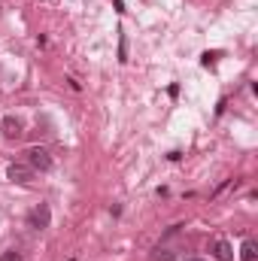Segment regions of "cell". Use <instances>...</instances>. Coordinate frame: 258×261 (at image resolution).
<instances>
[{
  "label": "cell",
  "mask_w": 258,
  "mask_h": 261,
  "mask_svg": "<svg viewBox=\"0 0 258 261\" xmlns=\"http://www.w3.org/2000/svg\"><path fill=\"white\" fill-rule=\"evenodd\" d=\"M24 155H28V164H31L34 170H49V167H52V155H49V149H43V146H31Z\"/></svg>",
  "instance_id": "1"
},
{
  "label": "cell",
  "mask_w": 258,
  "mask_h": 261,
  "mask_svg": "<svg viewBox=\"0 0 258 261\" xmlns=\"http://www.w3.org/2000/svg\"><path fill=\"white\" fill-rule=\"evenodd\" d=\"M34 173H37V170H34L28 161H12V164H9V170H6V176H9L12 182H31V179H34Z\"/></svg>",
  "instance_id": "2"
},
{
  "label": "cell",
  "mask_w": 258,
  "mask_h": 261,
  "mask_svg": "<svg viewBox=\"0 0 258 261\" xmlns=\"http://www.w3.org/2000/svg\"><path fill=\"white\" fill-rule=\"evenodd\" d=\"M28 222H31V228H37V231L49 228V222H52V213H49V206H46V203L34 206V210H31V216H28Z\"/></svg>",
  "instance_id": "3"
},
{
  "label": "cell",
  "mask_w": 258,
  "mask_h": 261,
  "mask_svg": "<svg viewBox=\"0 0 258 261\" xmlns=\"http://www.w3.org/2000/svg\"><path fill=\"white\" fill-rule=\"evenodd\" d=\"M0 130H3V137H6V140H18V137L24 134V125H21V119L6 116V119L0 122Z\"/></svg>",
  "instance_id": "4"
},
{
  "label": "cell",
  "mask_w": 258,
  "mask_h": 261,
  "mask_svg": "<svg viewBox=\"0 0 258 261\" xmlns=\"http://www.w3.org/2000/svg\"><path fill=\"white\" fill-rule=\"evenodd\" d=\"M213 252H216V258H219V261H234V249H231V243H228V240H216Z\"/></svg>",
  "instance_id": "5"
},
{
  "label": "cell",
  "mask_w": 258,
  "mask_h": 261,
  "mask_svg": "<svg viewBox=\"0 0 258 261\" xmlns=\"http://www.w3.org/2000/svg\"><path fill=\"white\" fill-rule=\"evenodd\" d=\"M240 258H243V261H255L258 258V243H255V240H246V243H243Z\"/></svg>",
  "instance_id": "6"
},
{
  "label": "cell",
  "mask_w": 258,
  "mask_h": 261,
  "mask_svg": "<svg viewBox=\"0 0 258 261\" xmlns=\"http://www.w3.org/2000/svg\"><path fill=\"white\" fill-rule=\"evenodd\" d=\"M173 258V252H167V249H155V255H152V261H170Z\"/></svg>",
  "instance_id": "7"
},
{
  "label": "cell",
  "mask_w": 258,
  "mask_h": 261,
  "mask_svg": "<svg viewBox=\"0 0 258 261\" xmlns=\"http://www.w3.org/2000/svg\"><path fill=\"white\" fill-rule=\"evenodd\" d=\"M0 261H21V252H15V249H9V252H3Z\"/></svg>",
  "instance_id": "8"
},
{
  "label": "cell",
  "mask_w": 258,
  "mask_h": 261,
  "mask_svg": "<svg viewBox=\"0 0 258 261\" xmlns=\"http://www.w3.org/2000/svg\"><path fill=\"white\" fill-rule=\"evenodd\" d=\"M216 58H219V52H207V55H203V67H213Z\"/></svg>",
  "instance_id": "9"
},
{
  "label": "cell",
  "mask_w": 258,
  "mask_h": 261,
  "mask_svg": "<svg viewBox=\"0 0 258 261\" xmlns=\"http://www.w3.org/2000/svg\"><path fill=\"white\" fill-rule=\"evenodd\" d=\"M189 261H200V258H189Z\"/></svg>",
  "instance_id": "10"
}]
</instances>
